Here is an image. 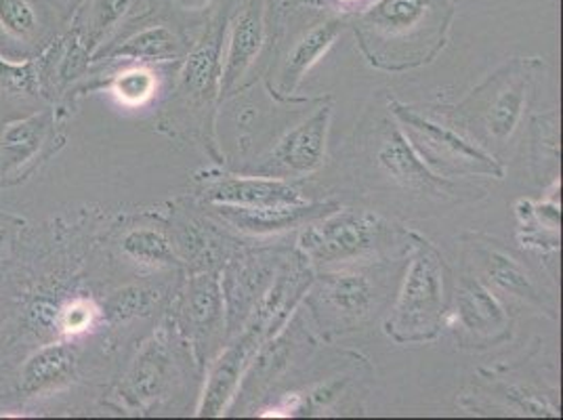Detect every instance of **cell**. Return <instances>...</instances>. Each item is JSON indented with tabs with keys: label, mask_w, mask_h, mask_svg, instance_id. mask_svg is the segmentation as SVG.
<instances>
[{
	"label": "cell",
	"mask_w": 563,
	"mask_h": 420,
	"mask_svg": "<svg viewBox=\"0 0 563 420\" xmlns=\"http://www.w3.org/2000/svg\"><path fill=\"white\" fill-rule=\"evenodd\" d=\"M452 18V0H373L350 24L373 66L399 71L438 57Z\"/></svg>",
	"instance_id": "6da1fadb"
},
{
	"label": "cell",
	"mask_w": 563,
	"mask_h": 420,
	"mask_svg": "<svg viewBox=\"0 0 563 420\" xmlns=\"http://www.w3.org/2000/svg\"><path fill=\"white\" fill-rule=\"evenodd\" d=\"M539 68V62L517 59L496 71L452 112V124L486 150L509 143L530 103Z\"/></svg>",
	"instance_id": "7a4b0ae2"
},
{
	"label": "cell",
	"mask_w": 563,
	"mask_h": 420,
	"mask_svg": "<svg viewBox=\"0 0 563 420\" xmlns=\"http://www.w3.org/2000/svg\"><path fill=\"white\" fill-rule=\"evenodd\" d=\"M446 316V265L438 248L415 235L412 255L385 332L399 343L433 341Z\"/></svg>",
	"instance_id": "3957f363"
},
{
	"label": "cell",
	"mask_w": 563,
	"mask_h": 420,
	"mask_svg": "<svg viewBox=\"0 0 563 420\" xmlns=\"http://www.w3.org/2000/svg\"><path fill=\"white\" fill-rule=\"evenodd\" d=\"M391 108L401 133L433 173L446 179L470 175H488L500 179L505 175L503 166L493 154L461 133L456 126L424 117L415 108L396 101Z\"/></svg>",
	"instance_id": "277c9868"
},
{
	"label": "cell",
	"mask_w": 563,
	"mask_h": 420,
	"mask_svg": "<svg viewBox=\"0 0 563 420\" xmlns=\"http://www.w3.org/2000/svg\"><path fill=\"white\" fill-rule=\"evenodd\" d=\"M62 114L47 106L32 114L0 120V191L25 184L62 147Z\"/></svg>",
	"instance_id": "5b68a950"
},
{
	"label": "cell",
	"mask_w": 563,
	"mask_h": 420,
	"mask_svg": "<svg viewBox=\"0 0 563 420\" xmlns=\"http://www.w3.org/2000/svg\"><path fill=\"white\" fill-rule=\"evenodd\" d=\"M389 228L368 210H330L307 223L299 237L306 257L318 265L352 263L375 255L385 246Z\"/></svg>",
	"instance_id": "8992f818"
},
{
	"label": "cell",
	"mask_w": 563,
	"mask_h": 420,
	"mask_svg": "<svg viewBox=\"0 0 563 420\" xmlns=\"http://www.w3.org/2000/svg\"><path fill=\"white\" fill-rule=\"evenodd\" d=\"M70 25L64 0H0V55L38 57Z\"/></svg>",
	"instance_id": "52a82bcc"
},
{
	"label": "cell",
	"mask_w": 563,
	"mask_h": 420,
	"mask_svg": "<svg viewBox=\"0 0 563 420\" xmlns=\"http://www.w3.org/2000/svg\"><path fill=\"white\" fill-rule=\"evenodd\" d=\"M269 0H232L223 43H228L225 55L221 57V80L219 93L235 91L240 80L253 68L267 41V30L272 22Z\"/></svg>",
	"instance_id": "ba28073f"
},
{
	"label": "cell",
	"mask_w": 563,
	"mask_h": 420,
	"mask_svg": "<svg viewBox=\"0 0 563 420\" xmlns=\"http://www.w3.org/2000/svg\"><path fill=\"white\" fill-rule=\"evenodd\" d=\"M332 108L324 106L313 117L290 129L274 147V152L258 164L255 175L286 179L306 177L320 170L327 161Z\"/></svg>",
	"instance_id": "9c48e42d"
},
{
	"label": "cell",
	"mask_w": 563,
	"mask_h": 420,
	"mask_svg": "<svg viewBox=\"0 0 563 420\" xmlns=\"http://www.w3.org/2000/svg\"><path fill=\"white\" fill-rule=\"evenodd\" d=\"M78 364L80 357L74 341L53 339L32 347L18 368L15 401L27 404L59 394L76 380Z\"/></svg>",
	"instance_id": "30bf717a"
},
{
	"label": "cell",
	"mask_w": 563,
	"mask_h": 420,
	"mask_svg": "<svg viewBox=\"0 0 563 420\" xmlns=\"http://www.w3.org/2000/svg\"><path fill=\"white\" fill-rule=\"evenodd\" d=\"M376 163L383 168V173L399 187L417 191V194H427V196H438V198H448L456 194V186L433 173L427 164L422 163L421 156L417 150L406 140L396 122L385 124L378 137V147H376Z\"/></svg>",
	"instance_id": "8fae6325"
},
{
	"label": "cell",
	"mask_w": 563,
	"mask_h": 420,
	"mask_svg": "<svg viewBox=\"0 0 563 420\" xmlns=\"http://www.w3.org/2000/svg\"><path fill=\"white\" fill-rule=\"evenodd\" d=\"M376 284L364 272L327 274L313 290V307L343 328L362 324L375 309Z\"/></svg>",
	"instance_id": "7c38bea8"
},
{
	"label": "cell",
	"mask_w": 563,
	"mask_h": 420,
	"mask_svg": "<svg viewBox=\"0 0 563 420\" xmlns=\"http://www.w3.org/2000/svg\"><path fill=\"white\" fill-rule=\"evenodd\" d=\"M140 30L131 32L117 43L101 47L91 62H129V64H152V62H173L186 55V38L173 25L161 20H152L150 13L140 15Z\"/></svg>",
	"instance_id": "4fadbf2b"
},
{
	"label": "cell",
	"mask_w": 563,
	"mask_h": 420,
	"mask_svg": "<svg viewBox=\"0 0 563 420\" xmlns=\"http://www.w3.org/2000/svg\"><path fill=\"white\" fill-rule=\"evenodd\" d=\"M230 7L212 18L200 43L188 53L181 80H179V95L191 103H202L209 108L212 99L219 93L221 48H223V32H225Z\"/></svg>",
	"instance_id": "5bb4252c"
},
{
	"label": "cell",
	"mask_w": 563,
	"mask_h": 420,
	"mask_svg": "<svg viewBox=\"0 0 563 420\" xmlns=\"http://www.w3.org/2000/svg\"><path fill=\"white\" fill-rule=\"evenodd\" d=\"M211 205L228 207H297L307 205L306 196L284 179L263 175H221L205 189Z\"/></svg>",
	"instance_id": "9a60e30c"
},
{
	"label": "cell",
	"mask_w": 563,
	"mask_h": 420,
	"mask_svg": "<svg viewBox=\"0 0 563 420\" xmlns=\"http://www.w3.org/2000/svg\"><path fill=\"white\" fill-rule=\"evenodd\" d=\"M347 25H350L347 18L329 13L316 20L299 34V38L288 47L282 62L280 74H278V87L282 93L290 95L299 87L307 71L329 53V48L336 43V38L343 34Z\"/></svg>",
	"instance_id": "2e32d148"
},
{
	"label": "cell",
	"mask_w": 563,
	"mask_h": 420,
	"mask_svg": "<svg viewBox=\"0 0 563 420\" xmlns=\"http://www.w3.org/2000/svg\"><path fill=\"white\" fill-rule=\"evenodd\" d=\"M217 214L234 225L235 230L246 234H278L295 228H306L313 219H320L329 214L330 210L336 209L334 205H297V207H228V205H212Z\"/></svg>",
	"instance_id": "e0dca14e"
},
{
	"label": "cell",
	"mask_w": 563,
	"mask_h": 420,
	"mask_svg": "<svg viewBox=\"0 0 563 420\" xmlns=\"http://www.w3.org/2000/svg\"><path fill=\"white\" fill-rule=\"evenodd\" d=\"M454 318L471 334L503 336L509 328V316L493 290L475 276H461L456 286Z\"/></svg>",
	"instance_id": "ac0fdd59"
},
{
	"label": "cell",
	"mask_w": 563,
	"mask_h": 420,
	"mask_svg": "<svg viewBox=\"0 0 563 420\" xmlns=\"http://www.w3.org/2000/svg\"><path fill=\"white\" fill-rule=\"evenodd\" d=\"M263 324H265V320H258V324L251 327V330L235 343L234 347L225 351L223 357L214 364L211 376H209V385L205 389V399L200 404L202 417L223 415L228 401L234 397L242 371L246 368L249 360L257 353Z\"/></svg>",
	"instance_id": "d6986e66"
},
{
	"label": "cell",
	"mask_w": 563,
	"mask_h": 420,
	"mask_svg": "<svg viewBox=\"0 0 563 420\" xmlns=\"http://www.w3.org/2000/svg\"><path fill=\"white\" fill-rule=\"evenodd\" d=\"M53 103L41 89L36 57L13 62L0 55V120L25 117Z\"/></svg>",
	"instance_id": "ffe728a7"
},
{
	"label": "cell",
	"mask_w": 563,
	"mask_h": 420,
	"mask_svg": "<svg viewBox=\"0 0 563 420\" xmlns=\"http://www.w3.org/2000/svg\"><path fill=\"white\" fill-rule=\"evenodd\" d=\"M181 322L189 339L198 343V347L211 345L212 336H217L223 327V295L219 280L205 274L189 281L188 292L181 305Z\"/></svg>",
	"instance_id": "44dd1931"
},
{
	"label": "cell",
	"mask_w": 563,
	"mask_h": 420,
	"mask_svg": "<svg viewBox=\"0 0 563 420\" xmlns=\"http://www.w3.org/2000/svg\"><path fill=\"white\" fill-rule=\"evenodd\" d=\"M140 0H82L71 15L70 27L82 48L93 57L106 41L137 9Z\"/></svg>",
	"instance_id": "7402d4cb"
},
{
	"label": "cell",
	"mask_w": 563,
	"mask_h": 420,
	"mask_svg": "<svg viewBox=\"0 0 563 420\" xmlns=\"http://www.w3.org/2000/svg\"><path fill=\"white\" fill-rule=\"evenodd\" d=\"M168 366H170V357H168L165 341L163 339L150 341L141 350L137 360L133 362L131 371L124 376V383L120 387L122 396L140 406L161 396L168 383Z\"/></svg>",
	"instance_id": "603a6c76"
},
{
	"label": "cell",
	"mask_w": 563,
	"mask_h": 420,
	"mask_svg": "<svg viewBox=\"0 0 563 420\" xmlns=\"http://www.w3.org/2000/svg\"><path fill=\"white\" fill-rule=\"evenodd\" d=\"M118 251L122 257L140 267L165 269L179 265V257L170 240L152 225H135L122 232L118 237Z\"/></svg>",
	"instance_id": "cb8c5ba5"
},
{
	"label": "cell",
	"mask_w": 563,
	"mask_h": 420,
	"mask_svg": "<svg viewBox=\"0 0 563 420\" xmlns=\"http://www.w3.org/2000/svg\"><path fill=\"white\" fill-rule=\"evenodd\" d=\"M479 258L486 278L493 281L494 286L519 299L540 303L537 281L532 280L528 269L514 255H509L500 246H486L484 251H479Z\"/></svg>",
	"instance_id": "d4e9b609"
},
{
	"label": "cell",
	"mask_w": 563,
	"mask_h": 420,
	"mask_svg": "<svg viewBox=\"0 0 563 420\" xmlns=\"http://www.w3.org/2000/svg\"><path fill=\"white\" fill-rule=\"evenodd\" d=\"M101 318H103L101 305H97L93 297L70 295L57 311L55 336L66 339V341H76V339L89 334Z\"/></svg>",
	"instance_id": "484cf974"
},
{
	"label": "cell",
	"mask_w": 563,
	"mask_h": 420,
	"mask_svg": "<svg viewBox=\"0 0 563 420\" xmlns=\"http://www.w3.org/2000/svg\"><path fill=\"white\" fill-rule=\"evenodd\" d=\"M161 292L145 286H124L112 292L101 307V313L112 324H124L135 318H145L158 303Z\"/></svg>",
	"instance_id": "4316f807"
},
{
	"label": "cell",
	"mask_w": 563,
	"mask_h": 420,
	"mask_svg": "<svg viewBox=\"0 0 563 420\" xmlns=\"http://www.w3.org/2000/svg\"><path fill=\"white\" fill-rule=\"evenodd\" d=\"M108 87L122 106L140 108L156 95L158 78L150 68L129 66L126 70L114 74V78L108 82Z\"/></svg>",
	"instance_id": "83f0119b"
},
{
	"label": "cell",
	"mask_w": 563,
	"mask_h": 420,
	"mask_svg": "<svg viewBox=\"0 0 563 420\" xmlns=\"http://www.w3.org/2000/svg\"><path fill=\"white\" fill-rule=\"evenodd\" d=\"M143 2V0H140ZM137 2V7H140ZM147 11L156 9H168L177 18L186 20H196V18H209L212 20L217 13L228 9L232 0H147Z\"/></svg>",
	"instance_id": "f1b7e54d"
},
{
	"label": "cell",
	"mask_w": 563,
	"mask_h": 420,
	"mask_svg": "<svg viewBox=\"0 0 563 420\" xmlns=\"http://www.w3.org/2000/svg\"><path fill=\"white\" fill-rule=\"evenodd\" d=\"M24 225L22 217L0 210V265L11 257L18 237L24 232Z\"/></svg>",
	"instance_id": "f546056e"
},
{
	"label": "cell",
	"mask_w": 563,
	"mask_h": 420,
	"mask_svg": "<svg viewBox=\"0 0 563 420\" xmlns=\"http://www.w3.org/2000/svg\"><path fill=\"white\" fill-rule=\"evenodd\" d=\"M297 4H306L311 9H320V11H329L334 15H343V18H352L357 11H362L366 4H371L373 0H290Z\"/></svg>",
	"instance_id": "4dcf8cb0"
},
{
	"label": "cell",
	"mask_w": 563,
	"mask_h": 420,
	"mask_svg": "<svg viewBox=\"0 0 563 420\" xmlns=\"http://www.w3.org/2000/svg\"><path fill=\"white\" fill-rule=\"evenodd\" d=\"M80 2H82V0H64V7H66V11H68V15H70V20H71V15H74V11H76V9H78V4H80Z\"/></svg>",
	"instance_id": "1f68e13d"
},
{
	"label": "cell",
	"mask_w": 563,
	"mask_h": 420,
	"mask_svg": "<svg viewBox=\"0 0 563 420\" xmlns=\"http://www.w3.org/2000/svg\"><path fill=\"white\" fill-rule=\"evenodd\" d=\"M0 330H2V309H0Z\"/></svg>",
	"instance_id": "d6a6232c"
}]
</instances>
